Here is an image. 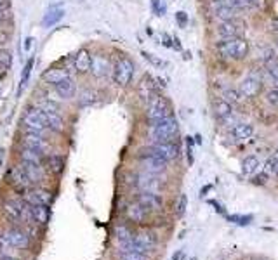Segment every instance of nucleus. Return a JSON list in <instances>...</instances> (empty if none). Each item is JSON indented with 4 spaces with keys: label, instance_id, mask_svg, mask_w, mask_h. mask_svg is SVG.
Listing matches in <instances>:
<instances>
[{
    "label": "nucleus",
    "instance_id": "f257e3e1",
    "mask_svg": "<svg viewBox=\"0 0 278 260\" xmlns=\"http://www.w3.org/2000/svg\"><path fill=\"white\" fill-rule=\"evenodd\" d=\"M179 134V123L174 118V115L165 118V120L155 122L149 125V136L153 142H169L174 140Z\"/></svg>",
    "mask_w": 278,
    "mask_h": 260
},
{
    "label": "nucleus",
    "instance_id": "f03ea898",
    "mask_svg": "<svg viewBox=\"0 0 278 260\" xmlns=\"http://www.w3.org/2000/svg\"><path fill=\"white\" fill-rule=\"evenodd\" d=\"M217 52L221 54V58L224 59H244L249 54V42L244 37L238 38H223V42H219L216 46Z\"/></svg>",
    "mask_w": 278,
    "mask_h": 260
},
{
    "label": "nucleus",
    "instance_id": "7ed1b4c3",
    "mask_svg": "<svg viewBox=\"0 0 278 260\" xmlns=\"http://www.w3.org/2000/svg\"><path fill=\"white\" fill-rule=\"evenodd\" d=\"M172 116V109H170V104L167 103L165 97L155 94L151 99L148 101V109H146V118L149 120V123H155V122L165 120Z\"/></svg>",
    "mask_w": 278,
    "mask_h": 260
},
{
    "label": "nucleus",
    "instance_id": "20e7f679",
    "mask_svg": "<svg viewBox=\"0 0 278 260\" xmlns=\"http://www.w3.org/2000/svg\"><path fill=\"white\" fill-rule=\"evenodd\" d=\"M134 75V62L129 58H118L113 66V80L116 85H129Z\"/></svg>",
    "mask_w": 278,
    "mask_h": 260
},
{
    "label": "nucleus",
    "instance_id": "39448f33",
    "mask_svg": "<svg viewBox=\"0 0 278 260\" xmlns=\"http://www.w3.org/2000/svg\"><path fill=\"white\" fill-rule=\"evenodd\" d=\"M23 127L26 128V132H32V134H42L46 132V123L42 120V115H40V109L38 107H30L28 111L23 115Z\"/></svg>",
    "mask_w": 278,
    "mask_h": 260
},
{
    "label": "nucleus",
    "instance_id": "423d86ee",
    "mask_svg": "<svg viewBox=\"0 0 278 260\" xmlns=\"http://www.w3.org/2000/svg\"><path fill=\"white\" fill-rule=\"evenodd\" d=\"M139 160H141V165L145 167V170L149 173L164 172V170L167 168V163H169V161H165L164 158L158 156V154H155L149 148L143 151L141 156H139Z\"/></svg>",
    "mask_w": 278,
    "mask_h": 260
},
{
    "label": "nucleus",
    "instance_id": "0eeeda50",
    "mask_svg": "<svg viewBox=\"0 0 278 260\" xmlns=\"http://www.w3.org/2000/svg\"><path fill=\"white\" fill-rule=\"evenodd\" d=\"M25 205L19 199H5L2 205V214L9 222H19L25 219Z\"/></svg>",
    "mask_w": 278,
    "mask_h": 260
},
{
    "label": "nucleus",
    "instance_id": "6e6552de",
    "mask_svg": "<svg viewBox=\"0 0 278 260\" xmlns=\"http://www.w3.org/2000/svg\"><path fill=\"white\" fill-rule=\"evenodd\" d=\"M149 149L165 161H172L178 158L179 154V144L176 140H169V142H153L149 146Z\"/></svg>",
    "mask_w": 278,
    "mask_h": 260
},
{
    "label": "nucleus",
    "instance_id": "1a4fd4ad",
    "mask_svg": "<svg viewBox=\"0 0 278 260\" xmlns=\"http://www.w3.org/2000/svg\"><path fill=\"white\" fill-rule=\"evenodd\" d=\"M137 181H136V186L139 187L141 191L145 193H160V187H162V182L160 179L157 177V173H141V175H137Z\"/></svg>",
    "mask_w": 278,
    "mask_h": 260
},
{
    "label": "nucleus",
    "instance_id": "9d476101",
    "mask_svg": "<svg viewBox=\"0 0 278 260\" xmlns=\"http://www.w3.org/2000/svg\"><path fill=\"white\" fill-rule=\"evenodd\" d=\"M244 30L245 26L242 25L240 21L229 19V21H223V23L217 26V33L223 38H238V37H244Z\"/></svg>",
    "mask_w": 278,
    "mask_h": 260
},
{
    "label": "nucleus",
    "instance_id": "9b49d317",
    "mask_svg": "<svg viewBox=\"0 0 278 260\" xmlns=\"http://www.w3.org/2000/svg\"><path fill=\"white\" fill-rule=\"evenodd\" d=\"M7 177H9V182L13 184L14 189L21 191V193H23L25 189H28V186L32 184V182H30V179H28V175H26L25 168H23V165H21V167H13V168L9 170Z\"/></svg>",
    "mask_w": 278,
    "mask_h": 260
},
{
    "label": "nucleus",
    "instance_id": "f8f14e48",
    "mask_svg": "<svg viewBox=\"0 0 278 260\" xmlns=\"http://www.w3.org/2000/svg\"><path fill=\"white\" fill-rule=\"evenodd\" d=\"M40 109V107H38ZM42 120L46 123V127L52 132H63L65 130V120L58 111H46V109H40Z\"/></svg>",
    "mask_w": 278,
    "mask_h": 260
},
{
    "label": "nucleus",
    "instance_id": "ddd939ff",
    "mask_svg": "<svg viewBox=\"0 0 278 260\" xmlns=\"http://www.w3.org/2000/svg\"><path fill=\"white\" fill-rule=\"evenodd\" d=\"M110 70H112V66H110V61L106 56H103V54H96V56H92L91 73L94 75L96 78H104V76L110 73Z\"/></svg>",
    "mask_w": 278,
    "mask_h": 260
},
{
    "label": "nucleus",
    "instance_id": "4468645a",
    "mask_svg": "<svg viewBox=\"0 0 278 260\" xmlns=\"http://www.w3.org/2000/svg\"><path fill=\"white\" fill-rule=\"evenodd\" d=\"M91 62H92V56L87 49H80L79 52L75 54L73 58V68L77 73L85 75L91 71Z\"/></svg>",
    "mask_w": 278,
    "mask_h": 260
},
{
    "label": "nucleus",
    "instance_id": "2eb2a0df",
    "mask_svg": "<svg viewBox=\"0 0 278 260\" xmlns=\"http://www.w3.org/2000/svg\"><path fill=\"white\" fill-rule=\"evenodd\" d=\"M54 91L58 92V95L61 97L63 101H68V99H73L75 94H77V83L71 76H68L66 80L56 83L54 85Z\"/></svg>",
    "mask_w": 278,
    "mask_h": 260
},
{
    "label": "nucleus",
    "instance_id": "dca6fc26",
    "mask_svg": "<svg viewBox=\"0 0 278 260\" xmlns=\"http://www.w3.org/2000/svg\"><path fill=\"white\" fill-rule=\"evenodd\" d=\"M23 146L30 149H35L38 153H46L47 149H49V144H47V140L44 137L32 132H26V136L23 137Z\"/></svg>",
    "mask_w": 278,
    "mask_h": 260
},
{
    "label": "nucleus",
    "instance_id": "f3484780",
    "mask_svg": "<svg viewBox=\"0 0 278 260\" xmlns=\"http://www.w3.org/2000/svg\"><path fill=\"white\" fill-rule=\"evenodd\" d=\"M137 203H141L146 210H160L162 208V198L157 193H145L141 191V194L137 196Z\"/></svg>",
    "mask_w": 278,
    "mask_h": 260
},
{
    "label": "nucleus",
    "instance_id": "a211bd4d",
    "mask_svg": "<svg viewBox=\"0 0 278 260\" xmlns=\"http://www.w3.org/2000/svg\"><path fill=\"white\" fill-rule=\"evenodd\" d=\"M68 76H71V75H70V71L65 70V68H50V70L42 73V80L52 87H54L56 83L63 82V80H66Z\"/></svg>",
    "mask_w": 278,
    "mask_h": 260
},
{
    "label": "nucleus",
    "instance_id": "6ab92c4d",
    "mask_svg": "<svg viewBox=\"0 0 278 260\" xmlns=\"http://www.w3.org/2000/svg\"><path fill=\"white\" fill-rule=\"evenodd\" d=\"M238 91H240L242 97H254L261 91V82L258 78H254V76H247L245 80H242Z\"/></svg>",
    "mask_w": 278,
    "mask_h": 260
},
{
    "label": "nucleus",
    "instance_id": "aec40b11",
    "mask_svg": "<svg viewBox=\"0 0 278 260\" xmlns=\"http://www.w3.org/2000/svg\"><path fill=\"white\" fill-rule=\"evenodd\" d=\"M26 201L28 205H47L49 207L52 203V194L46 189H33L26 194Z\"/></svg>",
    "mask_w": 278,
    "mask_h": 260
},
{
    "label": "nucleus",
    "instance_id": "412c9836",
    "mask_svg": "<svg viewBox=\"0 0 278 260\" xmlns=\"http://www.w3.org/2000/svg\"><path fill=\"white\" fill-rule=\"evenodd\" d=\"M5 236H7L9 245L13 248H26L30 245L28 236L25 234L19 229H11V231H5Z\"/></svg>",
    "mask_w": 278,
    "mask_h": 260
},
{
    "label": "nucleus",
    "instance_id": "4be33fe9",
    "mask_svg": "<svg viewBox=\"0 0 278 260\" xmlns=\"http://www.w3.org/2000/svg\"><path fill=\"white\" fill-rule=\"evenodd\" d=\"M32 219L40 226H46L49 220V207L47 205H28Z\"/></svg>",
    "mask_w": 278,
    "mask_h": 260
},
{
    "label": "nucleus",
    "instance_id": "5701e85b",
    "mask_svg": "<svg viewBox=\"0 0 278 260\" xmlns=\"http://www.w3.org/2000/svg\"><path fill=\"white\" fill-rule=\"evenodd\" d=\"M137 92H139V95H141V99H145V101H149L151 97H153L155 95V83H153V80H151V76L146 75L145 78L141 80V83H139V87H137Z\"/></svg>",
    "mask_w": 278,
    "mask_h": 260
},
{
    "label": "nucleus",
    "instance_id": "b1692460",
    "mask_svg": "<svg viewBox=\"0 0 278 260\" xmlns=\"http://www.w3.org/2000/svg\"><path fill=\"white\" fill-rule=\"evenodd\" d=\"M254 134V127L250 123H237L231 128V136L237 140H245L250 139Z\"/></svg>",
    "mask_w": 278,
    "mask_h": 260
},
{
    "label": "nucleus",
    "instance_id": "393cba45",
    "mask_svg": "<svg viewBox=\"0 0 278 260\" xmlns=\"http://www.w3.org/2000/svg\"><path fill=\"white\" fill-rule=\"evenodd\" d=\"M63 16H65V11L59 7H50L49 13L44 16V21H42V25L46 26V28H50V26H54L56 23H59V21L63 19Z\"/></svg>",
    "mask_w": 278,
    "mask_h": 260
},
{
    "label": "nucleus",
    "instance_id": "a878e982",
    "mask_svg": "<svg viewBox=\"0 0 278 260\" xmlns=\"http://www.w3.org/2000/svg\"><path fill=\"white\" fill-rule=\"evenodd\" d=\"M23 168H25L30 182H38L44 177V168H42V165H37V163H25V161H23Z\"/></svg>",
    "mask_w": 278,
    "mask_h": 260
},
{
    "label": "nucleus",
    "instance_id": "bb28decb",
    "mask_svg": "<svg viewBox=\"0 0 278 260\" xmlns=\"http://www.w3.org/2000/svg\"><path fill=\"white\" fill-rule=\"evenodd\" d=\"M214 113H216V116L219 120H226L233 113V104H229L228 101H224V99H219L214 104Z\"/></svg>",
    "mask_w": 278,
    "mask_h": 260
},
{
    "label": "nucleus",
    "instance_id": "cd10ccee",
    "mask_svg": "<svg viewBox=\"0 0 278 260\" xmlns=\"http://www.w3.org/2000/svg\"><path fill=\"white\" fill-rule=\"evenodd\" d=\"M134 241L136 243H139L143 248H146V250H153L155 245H157V236L151 234V232H141V234H136L134 236Z\"/></svg>",
    "mask_w": 278,
    "mask_h": 260
},
{
    "label": "nucleus",
    "instance_id": "c85d7f7f",
    "mask_svg": "<svg viewBox=\"0 0 278 260\" xmlns=\"http://www.w3.org/2000/svg\"><path fill=\"white\" fill-rule=\"evenodd\" d=\"M146 208L143 207L141 203H134V205H131L129 208H127V215H129V219L134 220V222H143L146 217Z\"/></svg>",
    "mask_w": 278,
    "mask_h": 260
},
{
    "label": "nucleus",
    "instance_id": "c756f323",
    "mask_svg": "<svg viewBox=\"0 0 278 260\" xmlns=\"http://www.w3.org/2000/svg\"><path fill=\"white\" fill-rule=\"evenodd\" d=\"M19 156H21V161H25V163H37V165H42V153H38L35 149L23 148Z\"/></svg>",
    "mask_w": 278,
    "mask_h": 260
},
{
    "label": "nucleus",
    "instance_id": "7c9ffc66",
    "mask_svg": "<svg viewBox=\"0 0 278 260\" xmlns=\"http://www.w3.org/2000/svg\"><path fill=\"white\" fill-rule=\"evenodd\" d=\"M258 168H259V160L258 156H254V154H250V156H247L242 161V172H244L245 175H252Z\"/></svg>",
    "mask_w": 278,
    "mask_h": 260
},
{
    "label": "nucleus",
    "instance_id": "2f4dec72",
    "mask_svg": "<svg viewBox=\"0 0 278 260\" xmlns=\"http://www.w3.org/2000/svg\"><path fill=\"white\" fill-rule=\"evenodd\" d=\"M33 64H35V58L32 56V58L26 61L25 68H23V73H21V83H19V92L23 91L26 87V83H28L30 80V73H32V70H33Z\"/></svg>",
    "mask_w": 278,
    "mask_h": 260
},
{
    "label": "nucleus",
    "instance_id": "473e14b6",
    "mask_svg": "<svg viewBox=\"0 0 278 260\" xmlns=\"http://www.w3.org/2000/svg\"><path fill=\"white\" fill-rule=\"evenodd\" d=\"M98 92H94V91H85V92H82V95H80V99H79V103H80V106H92V104H96L98 103Z\"/></svg>",
    "mask_w": 278,
    "mask_h": 260
},
{
    "label": "nucleus",
    "instance_id": "72a5a7b5",
    "mask_svg": "<svg viewBox=\"0 0 278 260\" xmlns=\"http://www.w3.org/2000/svg\"><path fill=\"white\" fill-rule=\"evenodd\" d=\"M223 99L228 101L229 104H237L242 101V94L238 89H226V91L223 92Z\"/></svg>",
    "mask_w": 278,
    "mask_h": 260
},
{
    "label": "nucleus",
    "instance_id": "f704fd0d",
    "mask_svg": "<svg viewBox=\"0 0 278 260\" xmlns=\"http://www.w3.org/2000/svg\"><path fill=\"white\" fill-rule=\"evenodd\" d=\"M47 165H49V170L52 173H59L63 170V158L59 154H50L49 160H47Z\"/></svg>",
    "mask_w": 278,
    "mask_h": 260
},
{
    "label": "nucleus",
    "instance_id": "c9c22d12",
    "mask_svg": "<svg viewBox=\"0 0 278 260\" xmlns=\"http://www.w3.org/2000/svg\"><path fill=\"white\" fill-rule=\"evenodd\" d=\"M228 220L237 226H249L254 220V215H228Z\"/></svg>",
    "mask_w": 278,
    "mask_h": 260
},
{
    "label": "nucleus",
    "instance_id": "e433bc0d",
    "mask_svg": "<svg viewBox=\"0 0 278 260\" xmlns=\"http://www.w3.org/2000/svg\"><path fill=\"white\" fill-rule=\"evenodd\" d=\"M115 232H116V238H118V241H129V240H132V232H131L129 227L116 226Z\"/></svg>",
    "mask_w": 278,
    "mask_h": 260
},
{
    "label": "nucleus",
    "instance_id": "4c0bfd02",
    "mask_svg": "<svg viewBox=\"0 0 278 260\" xmlns=\"http://www.w3.org/2000/svg\"><path fill=\"white\" fill-rule=\"evenodd\" d=\"M0 62L4 64L5 70H11V66H13V56L4 47H0Z\"/></svg>",
    "mask_w": 278,
    "mask_h": 260
},
{
    "label": "nucleus",
    "instance_id": "58836bf2",
    "mask_svg": "<svg viewBox=\"0 0 278 260\" xmlns=\"http://www.w3.org/2000/svg\"><path fill=\"white\" fill-rule=\"evenodd\" d=\"M120 260H148V257L145 253H137V252H122Z\"/></svg>",
    "mask_w": 278,
    "mask_h": 260
},
{
    "label": "nucleus",
    "instance_id": "ea45409f",
    "mask_svg": "<svg viewBox=\"0 0 278 260\" xmlns=\"http://www.w3.org/2000/svg\"><path fill=\"white\" fill-rule=\"evenodd\" d=\"M186 207H188V198H186V194H181L179 196V203H178V207H176V214L181 217V215H184V212H186Z\"/></svg>",
    "mask_w": 278,
    "mask_h": 260
},
{
    "label": "nucleus",
    "instance_id": "a19ab883",
    "mask_svg": "<svg viewBox=\"0 0 278 260\" xmlns=\"http://www.w3.org/2000/svg\"><path fill=\"white\" fill-rule=\"evenodd\" d=\"M228 5H231L233 9H237V11H240V9H247L249 5H247V0H224Z\"/></svg>",
    "mask_w": 278,
    "mask_h": 260
},
{
    "label": "nucleus",
    "instance_id": "79ce46f5",
    "mask_svg": "<svg viewBox=\"0 0 278 260\" xmlns=\"http://www.w3.org/2000/svg\"><path fill=\"white\" fill-rule=\"evenodd\" d=\"M193 144H195V140L193 137H186V151H188V163H193Z\"/></svg>",
    "mask_w": 278,
    "mask_h": 260
},
{
    "label": "nucleus",
    "instance_id": "37998d69",
    "mask_svg": "<svg viewBox=\"0 0 278 260\" xmlns=\"http://www.w3.org/2000/svg\"><path fill=\"white\" fill-rule=\"evenodd\" d=\"M268 71H270V75L273 76V78H277L278 80V61H268Z\"/></svg>",
    "mask_w": 278,
    "mask_h": 260
},
{
    "label": "nucleus",
    "instance_id": "c03bdc74",
    "mask_svg": "<svg viewBox=\"0 0 278 260\" xmlns=\"http://www.w3.org/2000/svg\"><path fill=\"white\" fill-rule=\"evenodd\" d=\"M266 99H268V103H270L271 106L278 107V91H270L266 94Z\"/></svg>",
    "mask_w": 278,
    "mask_h": 260
},
{
    "label": "nucleus",
    "instance_id": "a18cd8bd",
    "mask_svg": "<svg viewBox=\"0 0 278 260\" xmlns=\"http://www.w3.org/2000/svg\"><path fill=\"white\" fill-rule=\"evenodd\" d=\"M262 172H264L266 175H271V173H275V158H270V160L266 161L264 170H262Z\"/></svg>",
    "mask_w": 278,
    "mask_h": 260
},
{
    "label": "nucleus",
    "instance_id": "49530a36",
    "mask_svg": "<svg viewBox=\"0 0 278 260\" xmlns=\"http://www.w3.org/2000/svg\"><path fill=\"white\" fill-rule=\"evenodd\" d=\"M7 248H11V245H9L5 232H2V234H0V253H4L5 250H7Z\"/></svg>",
    "mask_w": 278,
    "mask_h": 260
},
{
    "label": "nucleus",
    "instance_id": "de8ad7c7",
    "mask_svg": "<svg viewBox=\"0 0 278 260\" xmlns=\"http://www.w3.org/2000/svg\"><path fill=\"white\" fill-rule=\"evenodd\" d=\"M143 56H145L146 59H148L149 62H153L155 66H162L164 62L160 61V59H157V58H153V54H148V52H143Z\"/></svg>",
    "mask_w": 278,
    "mask_h": 260
},
{
    "label": "nucleus",
    "instance_id": "09e8293b",
    "mask_svg": "<svg viewBox=\"0 0 278 260\" xmlns=\"http://www.w3.org/2000/svg\"><path fill=\"white\" fill-rule=\"evenodd\" d=\"M9 33L7 31H4V30H0V46H5V44H7L9 42Z\"/></svg>",
    "mask_w": 278,
    "mask_h": 260
},
{
    "label": "nucleus",
    "instance_id": "8fccbe9b",
    "mask_svg": "<svg viewBox=\"0 0 278 260\" xmlns=\"http://www.w3.org/2000/svg\"><path fill=\"white\" fill-rule=\"evenodd\" d=\"M176 19H178L179 25L184 26V25H186L188 17H186V14H184V13H178V14H176Z\"/></svg>",
    "mask_w": 278,
    "mask_h": 260
},
{
    "label": "nucleus",
    "instance_id": "3c124183",
    "mask_svg": "<svg viewBox=\"0 0 278 260\" xmlns=\"http://www.w3.org/2000/svg\"><path fill=\"white\" fill-rule=\"evenodd\" d=\"M266 179H268V175H266V173L262 172L261 175H258V177H254V184H264Z\"/></svg>",
    "mask_w": 278,
    "mask_h": 260
},
{
    "label": "nucleus",
    "instance_id": "603ef678",
    "mask_svg": "<svg viewBox=\"0 0 278 260\" xmlns=\"http://www.w3.org/2000/svg\"><path fill=\"white\" fill-rule=\"evenodd\" d=\"M209 203L214 207V210H216L217 214H224V208H223V205H221V203H217V201H209Z\"/></svg>",
    "mask_w": 278,
    "mask_h": 260
},
{
    "label": "nucleus",
    "instance_id": "864d4df0",
    "mask_svg": "<svg viewBox=\"0 0 278 260\" xmlns=\"http://www.w3.org/2000/svg\"><path fill=\"white\" fill-rule=\"evenodd\" d=\"M183 259H184V252H183V250H178V252L172 255V259H170V260H183Z\"/></svg>",
    "mask_w": 278,
    "mask_h": 260
},
{
    "label": "nucleus",
    "instance_id": "5fc2aeb1",
    "mask_svg": "<svg viewBox=\"0 0 278 260\" xmlns=\"http://www.w3.org/2000/svg\"><path fill=\"white\" fill-rule=\"evenodd\" d=\"M4 156H5V151L0 149V172H2V167H4Z\"/></svg>",
    "mask_w": 278,
    "mask_h": 260
},
{
    "label": "nucleus",
    "instance_id": "6e6d98bb",
    "mask_svg": "<svg viewBox=\"0 0 278 260\" xmlns=\"http://www.w3.org/2000/svg\"><path fill=\"white\" fill-rule=\"evenodd\" d=\"M32 42H33V38L32 37H28L25 40V50H30V47H32Z\"/></svg>",
    "mask_w": 278,
    "mask_h": 260
},
{
    "label": "nucleus",
    "instance_id": "4d7b16f0",
    "mask_svg": "<svg viewBox=\"0 0 278 260\" xmlns=\"http://www.w3.org/2000/svg\"><path fill=\"white\" fill-rule=\"evenodd\" d=\"M0 260H17V259H14V257L7 255V253H0Z\"/></svg>",
    "mask_w": 278,
    "mask_h": 260
},
{
    "label": "nucleus",
    "instance_id": "13d9d810",
    "mask_svg": "<svg viewBox=\"0 0 278 260\" xmlns=\"http://www.w3.org/2000/svg\"><path fill=\"white\" fill-rule=\"evenodd\" d=\"M4 17H5V9H0V25L4 23Z\"/></svg>",
    "mask_w": 278,
    "mask_h": 260
},
{
    "label": "nucleus",
    "instance_id": "bf43d9fd",
    "mask_svg": "<svg viewBox=\"0 0 278 260\" xmlns=\"http://www.w3.org/2000/svg\"><path fill=\"white\" fill-rule=\"evenodd\" d=\"M209 191H211V186H205V187H202V191H200V194L204 196V194H205V193H209Z\"/></svg>",
    "mask_w": 278,
    "mask_h": 260
},
{
    "label": "nucleus",
    "instance_id": "052dcab7",
    "mask_svg": "<svg viewBox=\"0 0 278 260\" xmlns=\"http://www.w3.org/2000/svg\"><path fill=\"white\" fill-rule=\"evenodd\" d=\"M275 175H278V158L275 156Z\"/></svg>",
    "mask_w": 278,
    "mask_h": 260
},
{
    "label": "nucleus",
    "instance_id": "680f3d73",
    "mask_svg": "<svg viewBox=\"0 0 278 260\" xmlns=\"http://www.w3.org/2000/svg\"><path fill=\"white\" fill-rule=\"evenodd\" d=\"M5 71H7V70H5V68H4V64H2V62H0V76H2V75H4Z\"/></svg>",
    "mask_w": 278,
    "mask_h": 260
},
{
    "label": "nucleus",
    "instance_id": "e2e57ef3",
    "mask_svg": "<svg viewBox=\"0 0 278 260\" xmlns=\"http://www.w3.org/2000/svg\"><path fill=\"white\" fill-rule=\"evenodd\" d=\"M5 4H7L5 0H0V9H5Z\"/></svg>",
    "mask_w": 278,
    "mask_h": 260
},
{
    "label": "nucleus",
    "instance_id": "0e129e2a",
    "mask_svg": "<svg viewBox=\"0 0 278 260\" xmlns=\"http://www.w3.org/2000/svg\"><path fill=\"white\" fill-rule=\"evenodd\" d=\"M0 91H2V83H0Z\"/></svg>",
    "mask_w": 278,
    "mask_h": 260
},
{
    "label": "nucleus",
    "instance_id": "69168bd1",
    "mask_svg": "<svg viewBox=\"0 0 278 260\" xmlns=\"http://www.w3.org/2000/svg\"><path fill=\"white\" fill-rule=\"evenodd\" d=\"M190 260H196V259H195V257H193V259H190Z\"/></svg>",
    "mask_w": 278,
    "mask_h": 260
}]
</instances>
